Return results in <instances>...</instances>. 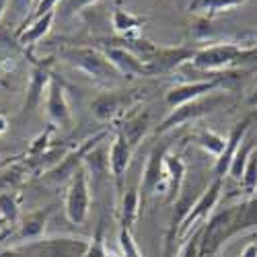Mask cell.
<instances>
[{
	"instance_id": "cell-1",
	"label": "cell",
	"mask_w": 257,
	"mask_h": 257,
	"mask_svg": "<svg viewBox=\"0 0 257 257\" xmlns=\"http://www.w3.org/2000/svg\"><path fill=\"white\" fill-rule=\"evenodd\" d=\"M247 230L243 204L230 206L214 216L202 226V255H214L234 234Z\"/></svg>"
},
{
	"instance_id": "cell-2",
	"label": "cell",
	"mask_w": 257,
	"mask_h": 257,
	"mask_svg": "<svg viewBox=\"0 0 257 257\" xmlns=\"http://www.w3.org/2000/svg\"><path fill=\"white\" fill-rule=\"evenodd\" d=\"M257 62V48H241L234 44H216L196 50L189 64L196 70H226L239 64H255Z\"/></svg>"
},
{
	"instance_id": "cell-3",
	"label": "cell",
	"mask_w": 257,
	"mask_h": 257,
	"mask_svg": "<svg viewBox=\"0 0 257 257\" xmlns=\"http://www.w3.org/2000/svg\"><path fill=\"white\" fill-rule=\"evenodd\" d=\"M60 58L64 62H68L70 66L80 70L82 74H87L97 80H111L117 78L119 72L109 64V60L105 58L101 50L95 48H82V46H68L60 50Z\"/></svg>"
},
{
	"instance_id": "cell-4",
	"label": "cell",
	"mask_w": 257,
	"mask_h": 257,
	"mask_svg": "<svg viewBox=\"0 0 257 257\" xmlns=\"http://www.w3.org/2000/svg\"><path fill=\"white\" fill-rule=\"evenodd\" d=\"M64 212L66 218L82 226L89 218L91 212V179H89V171L84 165L76 169V173L70 177L68 189H66V200H64Z\"/></svg>"
},
{
	"instance_id": "cell-5",
	"label": "cell",
	"mask_w": 257,
	"mask_h": 257,
	"mask_svg": "<svg viewBox=\"0 0 257 257\" xmlns=\"http://www.w3.org/2000/svg\"><path fill=\"white\" fill-rule=\"evenodd\" d=\"M220 196H222V179L214 177V181L202 191V196L194 202V206H191L189 212L185 214V218H183V222L179 226V232H177V241L179 243H185L189 239V234H194L196 230H200L208 222L210 212L216 208Z\"/></svg>"
},
{
	"instance_id": "cell-6",
	"label": "cell",
	"mask_w": 257,
	"mask_h": 257,
	"mask_svg": "<svg viewBox=\"0 0 257 257\" xmlns=\"http://www.w3.org/2000/svg\"><path fill=\"white\" fill-rule=\"evenodd\" d=\"M169 142L157 144L146 159L144 173L140 181V196H165L169 194V181H167V155H169Z\"/></svg>"
},
{
	"instance_id": "cell-7",
	"label": "cell",
	"mask_w": 257,
	"mask_h": 257,
	"mask_svg": "<svg viewBox=\"0 0 257 257\" xmlns=\"http://www.w3.org/2000/svg\"><path fill=\"white\" fill-rule=\"evenodd\" d=\"M87 239L80 237H50V239H35L27 243H15L21 245L27 253V257H84L89 249Z\"/></svg>"
},
{
	"instance_id": "cell-8",
	"label": "cell",
	"mask_w": 257,
	"mask_h": 257,
	"mask_svg": "<svg viewBox=\"0 0 257 257\" xmlns=\"http://www.w3.org/2000/svg\"><path fill=\"white\" fill-rule=\"evenodd\" d=\"M224 103V95H218V93H210L206 97H200L196 101H189L185 105H179L175 107V109H171L169 115L161 121V125L157 127V134H167L171 132L173 127L177 125H183V123H189V121H196L200 119L202 115L218 109V107Z\"/></svg>"
},
{
	"instance_id": "cell-9",
	"label": "cell",
	"mask_w": 257,
	"mask_h": 257,
	"mask_svg": "<svg viewBox=\"0 0 257 257\" xmlns=\"http://www.w3.org/2000/svg\"><path fill=\"white\" fill-rule=\"evenodd\" d=\"M226 76H208V78H200V80H189V82H181L171 87L165 95V101L171 109H175L179 105H185L189 101H196L200 97H206L214 91H218L220 87H224Z\"/></svg>"
},
{
	"instance_id": "cell-10",
	"label": "cell",
	"mask_w": 257,
	"mask_h": 257,
	"mask_svg": "<svg viewBox=\"0 0 257 257\" xmlns=\"http://www.w3.org/2000/svg\"><path fill=\"white\" fill-rule=\"evenodd\" d=\"M46 113L54 127H68L72 125V109L66 97L64 84L52 76L48 91H46Z\"/></svg>"
},
{
	"instance_id": "cell-11",
	"label": "cell",
	"mask_w": 257,
	"mask_h": 257,
	"mask_svg": "<svg viewBox=\"0 0 257 257\" xmlns=\"http://www.w3.org/2000/svg\"><path fill=\"white\" fill-rule=\"evenodd\" d=\"M101 52L105 54L107 60H109L111 66H113L119 74H123V76H127V78H134V76H151V74H148V66H146V64H144L134 52H130L127 48H123L121 44H117V41H111L109 46H103Z\"/></svg>"
},
{
	"instance_id": "cell-12",
	"label": "cell",
	"mask_w": 257,
	"mask_h": 257,
	"mask_svg": "<svg viewBox=\"0 0 257 257\" xmlns=\"http://www.w3.org/2000/svg\"><path fill=\"white\" fill-rule=\"evenodd\" d=\"M50 214H52V208H39V210H33L29 214H25V216H21L19 222L15 224L13 232H11V239H9L11 245L41 239L44 232H46Z\"/></svg>"
},
{
	"instance_id": "cell-13",
	"label": "cell",
	"mask_w": 257,
	"mask_h": 257,
	"mask_svg": "<svg viewBox=\"0 0 257 257\" xmlns=\"http://www.w3.org/2000/svg\"><path fill=\"white\" fill-rule=\"evenodd\" d=\"M132 155H134V146L127 142V138L117 127L109 151H107V157H109V171H111V177H113L117 189L123 187V177L127 173V167L132 163Z\"/></svg>"
},
{
	"instance_id": "cell-14",
	"label": "cell",
	"mask_w": 257,
	"mask_h": 257,
	"mask_svg": "<svg viewBox=\"0 0 257 257\" xmlns=\"http://www.w3.org/2000/svg\"><path fill=\"white\" fill-rule=\"evenodd\" d=\"M134 105V99L127 95V93H121V91H107V93H101L97 95L93 101H91V113L101 119V121H107V119H113L115 115L123 113V111H130Z\"/></svg>"
},
{
	"instance_id": "cell-15",
	"label": "cell",
	"mask_w": 257,
	"mask_h": 257,
	"mask_svg": "<svg viewBox=\"0 0 257 257\" xmlns=\"http://www.w3.org/2000/svg\"><path fill=\"white\" fill-rule=\"evenodd\" d=\"M251 121H253V115L243 117V119L230 130V134L226 136V148H224V153L220 155V159H216V163H214V173H216V177L224 179V175H228L230 163H232L234 155H237V151L241 148L243 140L247 138L249 127H251Z\"/></svg>"
},
{
	"instance_id": "cell-16",
	"label": "cell",
	"mask_w": 257,
	"mask_h": 257,
	"mask_svg": "<svg viewBox=\"0 0 257 257\" xmlns=\"http://www.w3.org/2000/svg\"><path fill=\"white\" fill-rule=\"evenodd\" d=\"M56 15H58V11L46 13V15H41L37 19L29 21L25 27H21V31H19V44L21 46H35V44H39V41L50 33L54 21H56Z\"/></svg>"
},
{
	"instance_id": "cell-17",
	"label": "cell",
	"mask_w": 257,
	"mask_h": 257,
	"mask_svg": "<svg viewBox=\"0 0 257 257\" xmlns=\"http://www.w3.org/2000/svg\"><path fill=\"white\" fill-rule=\"evenodd\" d=\"M119 130L127 138V142L136 148L138 142H142V138L148 134V130H151V119H148V113L142 111V109H130V113L123 117Z\"/></svg>"
},
{
	"instance_id": "cell-18",
	"label": "cell",
	"mask_w": 257,
	"mask_h": 257,
	"mask_svg": "<svg viewBox=\"0 0 257 257\" xmlns=\"http://www.w3.org/2000/svg\"><path fill=\"white\" fill-rule=\"evenodd\" d=\"M140 208H142L140 189L127 187L121 194V202H119V228L132 230V226L140 216Z\"/></svg>"
},
{
	"instance_id": "cell-19",
	"label": "cell",
	"mask_w": 257,
	"mask_h": 257,
	"mask_svg": "<svg viewBox=\"0 0 257 257\" xmlns=\"http://www.w3.org/2000/svg\"><path fill=\"white\" fill-rule=\"evenodd\" d=\"M144 23H146L144 17L132 15L130 11L115 9L113 15H111V25H113V29H115L119 35H123V39H134V37H138V31L142 29Z\"/></svg>"
},
{
	"instance_id": "cell-20",
	"label": "cell",
	"mask_w": 257,
	"mask_h": 257,
	"mask_svg": "<svg viewBox=\"0 0 257 257\" xmlns=\"http://www.w3.org/2000/svg\"><path fill=\"white\" fill-rule=\"evenodd\" d=\"M185 179V163L179 155H167V181H169V194L167 200L173 202L183 187Z\"/></svg>"
},
{
	"instance_id": "cell-21",
	"label": "cell",
	"mask_w": 257,
	"mask_h": 257,
	"mask_svg": "<svg viewBox=\"0 0 257 257\" xmlns=\"http://www.w3.org/2000/svg\"><path fill=\"white\" fill-rule=\"evenodd\" d=\"M247 0H191L189 3V13H200L206 17L218 15V13H226L230 9L243 7Z\"/></svg>"
},
{
	"instance_id": "cell-22",
	"label": "cell",
	"mask_w": 257,
	"mask_h": 257,
	"mask_svg": "<svg viewBox=\"0 0 257 257\" xmlns=\"http://www.w3.org/2000/svg\"><path fill=\"white\" fill-rule=\"evenodd\" d=\"M196 144L202 146L206 153H210L214 159H220V155L224 153L226 148V138L212 132V130H200L196 134Z\"/></svg>"
},
{
	"instance_id": "cell-23",
	"label": "cell",
	"mask_w": 257,
	"mask_h": 257,
	"mask_svg": "<svg viewBox=\"0 0 257 257\" xmlns=\"http://www.w3.org/2000/svg\"><path fill=\"white\" fill-rule=\"evenodd\" d=\"M50 80H52V76H48V72L44 68H37L33 72V78H31V84H29V97H27V103H25V113H29L31 107L39 103L41 93L48 91Z\"/></svg>"
},
{
	"instance_id": "cell-24",
	"label": "cell",
	"mask_w": 257,
	"mask_h": 257,
	"mask_svg": "<svg viewBox=\"0 0 257 257\" xmlns=\"http://www.w3.org/2000/svg\"><path fill=\"white\" fill-rule=\"evenodd\" d=\"M253 142L249 140V136L243 140V144H241V148L237 151V155H234V159H232V163H230V169H228V175L232 177V179H237V181H241L243 179V171H245V165H247V161H249V157H251V153H253Z\"/></svg>"
},
{
	"instance_id": "cell-25",
	"label": "cell",
	"mask_w": 257,
	"mask_h": 257,
	"mask_svg": "<svg viewBox=\"0 0 257 257\" xmlns=\"http://www.w3.org/2000/svg\"><path fill=\"white\" fill-rule=\"evenodd\" d=\"M0 216L11 226L19 222V200L13 191H0Z\"/></svg>"
},
{
	"instance_id": "cell-26",
	"label": "cell",
	"mask_w": 257,
	"mask_h": 257,
	"mask_svg": "<svg viewBox=\"0 0 257 257\" xmlns=\"http://www.w3.org/2000/svg\"><path fill=\"white\" fill-rule=\"evenodd\" d=\"M245 191L249 194H255L257 189V148H253V153L245 165V171H243V179H241Z\"/></svg>"
},
{
	"instance_id": "cell-27",
	"label": "cell",
	"mask_w": 257,
	"mask_h": 257,
	"mask_svg": "<svg viewBox=\"0 0 257 257\" xmlns=\"http://www.w3.org/2000/svg\"><path fill=\"white\" fill-rule=\"evenodd\" d=\"M117 243H119V251H121V257H142L134 237H132V230L127 228H119V234H117Z\"/></svg>"
},
{
	"instance_id": "cell-28",
	"label": "cell",
	"mask_w": 257,
	"mask_h": 257,
	"mask_svg": "<svg viewBox=\"0 0 257 257\" xmlns=\"http://www.w3.org/2000/svg\"><path fill=\"white\" fill-rule=\"evenodd\" d=\"M99 3V0H62L60 3V15L62 17H74L76 13H80L82 9H87L91 5Z\"/></svg>"
},
{
	"instance_id": "cell-29",
	"label": "cell",
	"mask_w": 257,
	"mask_h": 257,
	"mask_svg": "<svg viewBox=\"0 0 257 257\" xmlns=\"http://www.w3.org/2000/svg\"><path fill=\"white\" fill-rule=\"evenodd\" d=\"M84 257H109V253L105 249V243H103V228L101 226L97 228V234L89 243V249L84 253Z\"/></svg>"
},
{
	"instance_id": "cell-30",
	"label": "cell",
	"mask_w": 257,
	"mask_h": 257,
	"mask_svg": "<svg viewBox=\"0 0 257 257\" xmlns=\"http://www.w3.org/2000/svg\"><path fill=\"white\" fill-rule=\"evenodd\" d=\"M62 3V0H39V3L35 5V11L27 17V21L23 23V27L29 23V21H33V19H37V17H41V15H46V13H52V11H56V7Z\"/></svg>"
},
{
	"instance_id": "cell-31",
	"label": "cell",
	"mask_w": 257,
	"mask_h": 257,
	"mask_svg": "<svg viewBox=\"0 0 257 257\" xmlns=\"http://www.w3.org/2000/svg\"><path fill=\"white\" fill-rule=\"evenodd\" d=\"M7 130H9V119L0 113V134H5Z\"/></svg>"
},
{
	"instance_id": "cell-32",
	"label": "cell",
	"mask_w": 257,
	"mask_h": 257,
	"mask_svg": "<svg viewBox=\"0 0 257 257\" xmlns=\"http://www.w3.org/2000/svg\"><path fill=\"white\" fill-rule=\"evenodd\" d=\"M7 7H9V0H0V19H3V15H5Z\"/></svg>"
},
{
	"instance_id": "cell-33",
	"label": "cell",
	"mask_w": 257,
	"mask_h": 257,
	"mask_svg": "<svg viewBox=\"0 0 257 257\" xmlns=\"http://www.w3.org/2000/svg\"><path fill=\"white\" fill-rule=\"evenodd\" d=\"M249 103H251V105H257V89H255V93H253V97L249 99Z\"/></svg>"
},
{
	"instance_id": "cell-34",
	"label": "cell",
	"mask_w": 257,
	"mask_h": 257,
	"mask_svg": "<svg viewBox=\"0 0 257 257\" xmlns=\"http://www.w3.org/2000/svg\"><path fill=\"white\" fill-rule=\"evenodd\" d=\"M255 198H257V189H255Z\"/></svg>"
}]
</instances>
